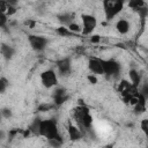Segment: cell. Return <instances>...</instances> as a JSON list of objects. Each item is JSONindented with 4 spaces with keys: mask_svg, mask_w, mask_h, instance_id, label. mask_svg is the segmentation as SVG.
<instances>
[{
    "mask_svg": "<svg viewBox=\"0 0 148 148\" xmlns=\"http://www.w3.org/2000/svg\"><path fill=\"white\" fill-rule=\"evenodd\" d=\"M67 134H68V138L72 140V141H79V140H81L82 138H83V133H82V131L79 128V126L75 124V123H73L71 119L68 120V123H67Z\"/></svg>",
    "mask_w": 148,
    "mask_h": 148,
    "instance_id": "cell-10",
    "label": "cell"
},
{
    "mask_svg": "<svg viewBox=\"0 0 148 148\" xmlns=\"http://www.w3.org/2000/svg\"><path fill=\"white\" fill-rule=\"evenodd\" d=\"M40 82L46 89H51L58 86L59 76L53 68H49L40 73Z\"/></svg>",
    "mask_w": 148,
    "mask_h": 148,
    "instance_id": "cell-5",
    "label": "cell"
},
{
    "mask_svg": "<svg viewBox=\"0 0 148 148\" xmlns=\"http://www.w3.org/2000/svg\"><path fill=\"white\" fill-rule=\"evenodd\" d=\"M97 27V18L91 15V14H82L81 15V28H82V31L81 34L82 35H91L94 32V30L96 29Z\"/></svg>",
    "mask_w": 148,
    "mask_h": 148,
    "instance_id": "cell-6",
    "label": "cell"
},
{
    "mask_svg": "<svg viewBox=\"0 0 148 148\" xmlns=\"http://www.w3.org/2000/svg\"><path fill=\"white\" fill-rule=\"evenodd\" d=\"M127 6H128L132 10L138 12V10H140L141 8L146 7V2L142 1V0H131V1L127 3Z\"/></svg>",
    "mask_w": 148,
    "mask_h": 148,
    "instance_id": "cell-16",
    "label": "cell"
},
{
    "mask_svg": "<svg viewBox=\"0 0 148 148\" xmlns=\"http://www.w3.org/2000/svg\"><path fill=\"white\" fill-rule=\"evenodd\" d=\"M140 127H141V130H142L143 133H147V130H148V120L146 118H143L140 121Z\"/></svg>",
    "mask_w": 148,
    "mask_h": 148,
    "instance_id": "cell-24",
    "label": "cell"
},
{
    "mask_svg": "<svg viewBox=\"0 0 148 148\" xmlns=\"http://www.w3.org/2000/svg\"><path fill=\"white\" fill-rule=\"evenodd\" d=\"M128 81H130V83L134 87V88H138L139 89V87H140V84H141V74L139 73V71L138 69H135V68H132V69H130L128 71Z\"/></svg>",
    "mask_w": 148,
    "mask_h": 148,
    "instance_id": "cell-14",
    "label": "cell"
},
{
    "mask_svg": "<svg viewBox=\"0 0 148 148\" xmlns=\"http://www.w3.org/2000/svg\"><path fill=\"white\" fill-rule=\"evenodd\" d=\"M54 108H56V106H54L53 103H42V104L38 105L37 110H38L39 112H47V111H51V110L54 109Z\"/></svg>",
    "mask_w": 148,
    "mask_h": 148,
    "instance_id": "cell-19",
    "label": "cell"
},
{
    "mask_svg": "<svg viewBox=\"0 0 148 148\" xmlns=\"http://www.w3.org/2000/svg\"><path fill=\"white\" fill-rule=\"evenodd\" d=\"M7 23H8V17H7V15H6L3 12L0 10V28H6Z\"/></svg>",
    "mask_w": 148,
    "mask_h": 148,
    "instance_id": "cell-20",
    "label": "cell"
},
{
    "mask_svg": "<svg viewBox=\"0 0 148 148\" xmlns=\"http://www.w3.org/2000/svg\"><path fill=\"white\" fill-rule=\"evenodd\" d=\"M67 29H68L73 35H75V34H81V31H82L81 24L77 23V22H72L69 25H67Z\"/></svg>",
    "mask_w": 148,
    "mask_h": 148,
    "instance_id": "cell-17",
    "label": "cell"
},
{
    "mask_svg": "<svg viewBox=\"0 0 148 148\" xmlns=\"http://www.w3.org/2000/svg\"><path fill=\"white\" fill-rule=\"evenodd\" d=\"M68 99L67 91L64 87H56L53 90V104L54 106H60L62 105Z\"/></svg>",
    "mask_w": 148,
    "mask_h": 148,
    "instance_id": "cell-11",
    "label": "cell"
},
{
    "mask_svg": "<svg viewBox=\"0 0 148 148\" xmlns=\"http://www.w3.org/2000/svg\"><path fill=\"white\" fill-rule=\"evenodd\" d=\"M102 6H103L105 20L111 21L124 9L125 2L119 0H104L102 2Z\"/></svg>",
    "mask_w": 148,
    "mask_h": 148,
    "instance_id": "cell-3",
    "label": "cell"
},
{
    "mask_svg": "<svg viewBox=\"0 0 148 148\" xmlns=\"http://www.w3.org/2000/svg\"><path fill=\"white\" fill-rule=\"evenodd\" d=\"M103 73L108 77H116L121 72V66L116 59H102Z\"/></svg>",
    "mask_w": 148,
    "mask_h": 148,
    "instance_id": "cell-4",
    "label": "cell"
},
{
    "mask_svg": "<svg viewBox=\"0 0 148 148\" xmlns=\"http://www.w3.org/2000/svg\"><path fill=\"white\" fill-rule=\"evenodd\" d=\"M5 132L3 131H0V140H2V139H5Z\"/></svg>",
    "mask_w": 148,
    "mask_h": 148,
    "instance_id": "cell-27",
    "label": "cell"
},
{
    "mask_svg": "<svg viewBox=\"0 0 148 148\" xmlns=\"http://www.w3.org/2000/svg\"><path fill=\"white\" fill-rule=\"evenodd\" d=\"M38 135L51 140H60L64 141V138L59 131V127L57 125V121L54 119H40L39 123V130H38Z\"/></svg>",
    "mask_w": 148,
    "mask_h": 148,
    "instance_id": "cell-2",
    "label": "cell"
},
{
    "mask_svg": "<svg viewBox=\"0 0 148 148\" xmlns=\"http://www.w3.org/2000/svg\"><path fill=\"white\" fill-rule=\"evenodd\" d=\"M131 28H132L131 22H130L128 20L124 18V17L118 18L117 22H116V24H114L116 31H117L119 35H123V36H126V35L131 31Z\"/></svg>",
    "mask_w": 148,
    "mask_h": 148,
    "instance_id": "cell-12",
    "label": "cell"
},
{
    "mask_svg": "<svg viewBox=\"0 0 148 148\" xmlns=\"http://www.w3.org/2000/svg\"><path fill=\"white\" fill-rule=\"evenodd\" d=\"M73 118L75 124L79 126V128L82 131L83 134L92 127V123H94L92 116L90 113L89 108L84 103H82V101H80L79 105L73 110Z\"/></svg>",
    "mask_w": 148,
    "mask_h": 148,
    "instance_id": "cell-1",
    "label": "cell"
},
{
    "mask_svg": "<svg viewBox=\"0 0 148 148\" xmlns=\"http://www.w3.org/2000/svg\"><path fill=\"white\" fill-rule=\"evenodd\" d=\"M28 42L31 49L36 52H43L49 44V39L40 35H29Z\"/></svg>",
    "mask_w": 148,
    "mask_h": 148,
    "instance_id": "cell-7",
    "label": "cell"
},
{
    "mask_svg": "<svg viewBox=\"0 0 148 148\" xmlns=\"http://www.w3.org/2000/svg\"><path fill=\"white\" fill-rule=\"evenodd\" d=\"M3 119V117H2V114H1V112H0V121Z\"/></svg>",
    "mask_w": 148,
    "mask_h": 148,
    "instance_id": "cell-29",
    "label": "cell"
},
{
    "mask_svg": "<svg viewBox=\"0 0 148 148\" xmlns=\"http://www.w3.org/2000/svg\"><path fill=\"white\" fill-rule=\"evenodd\" d=\"M0 112H1V114H2V117L5 119H9L13 116V112H12V110L9 108H3V109L0 110Z\"/></svg>",
    "mask_w": 148,
    "mask_h": 148,
    "instance_id": "cell-21",
    "label": "cell"
},
{
    "mask_svg": "<svg viewBox=\"0 0 148 148\" xmlns=\"http://www.w3.org/2000/svg\"><path fill=\"white\" fill-rule=\"evenodd\" d=\"M56 73L58 76H68L72 73V59L69 57L61 58L56 62Z\"/></svg>",
    "mask_w": 148,
    "mask_h": 148,
    "instance_id": "cell-8",
    "label": "cell"
},
{
    "mask_svg": "<svg viewBox=\"0 0 148 148\" xmlns=\"http://www.w3.org/2000/svg\"><path fill=\"white\" fill-rule=\"evenodd\" d=\"M56 32H57L59 36H61V37H69V36L73 35V34L67 29V27H64V25H59V27H57Z\"/></svg>",
    "mask_w": 148,
    "mask_h": 148,
    "instance_id": "cell-18",
    "label": "cell"
},
{
    "mask_svg": "<svg viewBox=\"0 0 148 148\" xmlns=\"http://www.w3.org/2000/svg\"><path fill=\"white\" fill-rule=\"evenodd\" d=\"M88 68L90 71V74L94 75H104L103 73V66H102V59L98 57H89L88 59Z\"/></svg>",
    "mask_w": 148,
    "mask_h": 148,
    "instance_id": "cell-9",
    "label": "cell"
},
{
    "mask_svg": "<svg viewBox=\"0 0 148 148\" xmlns=\"http://www.w3.org/2000/svg\"><path fill=\"white\" fill-rule=\"evenodd\" d=\"M101 36L99 35H91L90 37H89V42L90 43H92V44H98L99 42H101Z\"/></svg>",
    "mask_w": 148,
    "mask_h": 148,
    "instance_id": "cell-23",
    "label": "cell"
},
{
    "mask_svg": "<svg viewBox=\"0 0 148 148\" xmlns=\"http://www.w3.org/2000/svg\"><path fill=\"white\" fill-rule=\"evenodd\" d=\"M25 25H27L28 28H30V29H34L35 25H36V21H34V20H28V21L25 22Z\"/></svg>",
    "mask_w": 148,
    "mask_h": 148,
    "instance_id": "cell-26",
    "label": "cell"
},
{
    "mask_svg": "<svg viewBox=\"0 0 148 148\" xmlns=\"http://www.w3.org/2000/svg\"><path fill=\"white\" fill-rule=\"evenodd\" d=\"M0 53H1V56H2L5 59L9 60V59L13 58V56H14V53H15V50H14L13 46H10V45H8V44H1V45H0Z\"/></svg>",
    "mask_w": 148,
    "mask_h": 148,
    "instance_id": "cell-15",
    "label": "cell"
},
{
    "mask_svg": "<svg viewBox=\"0 0 148 148\" xmlns=\"http://www.w3.org/2000/svg\"><path fill=\"white\" fill-rule=\"evenodd\" d=\"M103 148H112V145H106V146H104Z\"/></svg>",
    "mask_w": 148,
    "mask_h": 148,
    "instance_id": "cell-28",
    "label": "cell"
},
{
    "mask_svg": "<svg viewBox=\"0 0 148 148\" xmlns=\"http://www.w3.org/2000/svg\"><path fill=\"white\" fill-rule=\"evenodd\" d=\"M87 80H88L89 83H91V84H96V83L98 82L97 76L94 75V74H88V75H87Z\"/></svg>",
    "mask_w": 148,
    "mask_h": 148,
    "instance_id": "cell-25",
    "label": "cell"
},
{
    "mask_svg": "<svg viewBox=\"0 0 148 148\" xmlns=\"http://www.w3.org/2000/svg\"><path fill=\"white\" fill-rule=\"evenodd\" d=\"M57 18L59 21V23H61V25L67 27L72 22H75V13H71V12H64L57 15Z\"/></svg>",
    "mask_w": 148,
    "mask_h": 148,
    "instance_id": "cell-13",
    "label": "cell"
},
{
    "mask_svg": "<svg viewBox=\"0 0 148 148\" xmlns=\"http://www.w3.org/2000/svg\"><path fill=\"white\" fill-rule=\"evenodd\" d=\"M7 87H8V81L5 77H1L0 76V94L5 92L6 89H7Z\"/></svg>",
    "mask_w": 148,
    "mask_h": 148,
    "instance_id": "cell-22",
    "label": "cell"
}]
</instances>
